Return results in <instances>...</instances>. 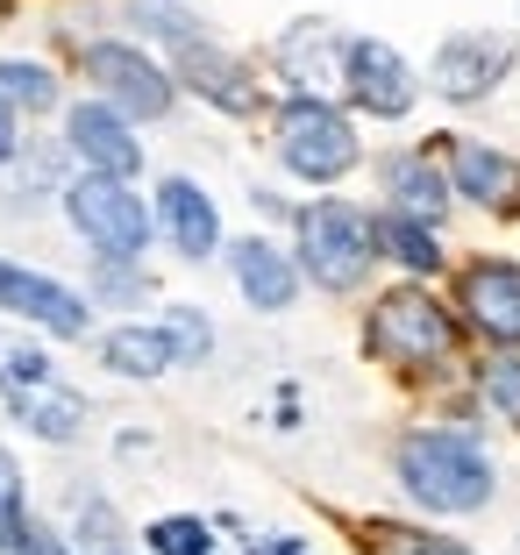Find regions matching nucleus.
<instances>
[{
    "label": "nucleus",
    "mask_w": 520,
    "mask_h": 555,
    "mask_svg": "<svg viewBox=\"0 0 520 555\" xmlns=\"http://www.w3.org/2000/svg\"><path fill=\"white\" fill-rule=\"evenodd\" d=\"M392 470H399V491H407L421 513H485L492 491H499V470H492L485 441L464 435V427H407L399 449H392Z\"/></svg>",
    "instance_id": "obj_1"
},
{
    "label": "nucleus",
    "mask_w": 520,
    "mask_h": 555,
    "mask_svg": "<svg viewBox=\"0 0 520 555\" xmlns=\"http://www.w3.org/2000/svg\"><path fill=\"white\" fill-rule=\"evenodd\" d=\"M364 349L392 371H442L456 357V313L428 285H392L364 313Z\"/></svg>",
    "instance_id": "obj_2"
},
{
    "label": "nucleus",
    "mask_w": 520,
    "mask_h": 555,
    "mask_svg": "<svg viewBox=\"0 0 520 555\" xmlns=\"http://www.w3.org/2000/svg\"><path fill=\"white\" fill-rule=\"evenodd\" d=\"M293 243H300V278H314L321 293H357L378 263L371 243V214L357 199H307L293 214Z\"/></svg>",
    "instance_id": "obj_3"
},
{
    "label": "nucleus",
    "mask_w": 520,
    "mask_h": 555,
    "mask_svg": "<svg viewBox=\"0 0 520 555\" xmlns=\"http://www.w3.org/2000/svg\"><path fill=\"white\" fill-rule=\"evenodd\" d=\"M271 150H278V164H286L293 179H307V185H335V179H350V171L364 164L357 121L342 115L335 100H314V93H293L286 107H278Z\"/></svg>",
    "instance_id": "obj_4"
},
{
    "label": "nucleus",
    "mask_w": 520,
    "mask_h": 555,
    "mask_svg": "<svg viewBox=\"0 0 520 555\" xmlns=\"http://www.w3.org/2000/svg\"><path fill=\"white\" fill-rule=\"evenodd\" d=\"M58 207H65V221L79 229V243L93 249L100 263H143V249H150V207H143L136 185L79 171V179L58 185Z\"/></svg>",
    "instance_id": "obj_5"
},
{
    "label": "nucleus",
    "mask_w": 520,
    "mask_h": 555,
    "mask_svg": "<svg viewBox=\"0 0 520 555\" xmlns=\"http://www.w3.org/2000/svg\"><path fill=\"white\" fill-rule=\"evenodd\" d=\"M79 72H86V86H93V100H107L122 121H164V115H172V100H179L172 72H164L143 43H122V36L86 43Z\"/></svg>",
    "instance_id": "obj_6"
},
{
    "label": "nucleus",
    "mask_w": 520,
    "mask_h": 555,
    "mask_svg": "<svg viewBox=\"0 0 520 555\" xmlns=\"http://www.w3.org/2000/svg\"><path fill=\"white\" fill-rule=\"evenodd\" d=\"M335 86L350 93V107L371 115V121H399V115H414V100H421L414 65L385 43V36H350V43H342V79Z\"/></svg>",
    "instance_id": "obj_7"
},
{
    "label": "nucleus",
    "mask_w": 520,
    "mask_h": 555,
    "mask_svg": "<svg viewBox=\"0 0 520 555\" xmlns=\"http://www.w3.org/2000/svg\"><path fill=\"white\" fill-rule=\"evenodd\" d=\"M0 313L43 327V335H58V343H86V335H93V299L72 293L65 278L15 263V257H0Z\"/></svg>",
    "instance_id": "obj_8"
},
{
    "label": "nucleus",
    "mask_w": 520,
    "mask_h": 555,
    "mask_svg": "<svg viewBox=\"0 0 520 555\" xmlns=\"http://www.w3.org/2000/svg\"><path fill=\"white\" fill-rule=\"evenodd\" d=\"M464 327H478L492 349H520V263L513 257H471L456 271Z\"/></svg>",
    "instance_id": "obj_9"
},
{
    "label": "nucleus",
    "mask_w": 520,
    "mask_h": 555,
    "mask_svg": "<svg viewBox=\"0 0 520 555\" xmlns=\"http://www.w3.org/2000/svg\"><path fill=\"white\" fill-rule=\"evenodd\" d=\"M506 72H513V36L456 29V36H442L435 65H428V86H435L442 100H456V107H471V100H485Z\"/></svg>",
    "instance_id": "obj_10"
},
{
    "label": "nucleus",
    "mask_w": 520,
    "mask_h": 555,
    "mask_svg": "<svg viewBox=\"0 0 520 555\" xmlns=\"http://www.w3.org/2000/svg\"><path fill=\"white\" fill-rule=\"evenodd\" d=\"M65 150L93 171V179H122L129 185L143 171V135L136 121H122L107 100H72L65 107Z\"/></svg>",
    "instance_id": "obj_11"
},
{
    "label": "nucleus",
    "mask_w": 520,
    "mask_h": 555,
    "mask_svg": "<svg viewBox=\"0 0 520 555\" xmlns=\"http://www.w3.org/2000/svg\"><path fill=\"white\" fill-rule=\"evenodd\" d=\"M172 86L200 93L207 107H221V115H236V121H250V115L264 107V86H257V72H250L243 57H236V50H221L214 36L172 57Z\"/></svg>",
    "instance_id": "obj_12"
},
{
    "label": "nucleus",
    "mask_w": 520,
    "mask_h": 555,
    "mask_svg": "<svg viewBox=\"0 0 520 555\" xmlns=\"http://www.w3.org/2000/svg\"><path fill=\"white\" fill-rule=\"evenodd\" d=\"M150 235H164L186 263H207L214 249H221V207H214L207 185L164 179L157 185V207H150Z\"/></svg>",
    "instance_id": "obj_13"
},
{
    "label": "nucleus",
    "mask_w": 520,
    "mask_h": 555,
    "mask_svg": "<svg viewBox=\"0 0 520 555\" xmlns=\"http://www.w3.org/2000/svg\"><path fill=\"white\" fill-rule=\"evenodd\" d=\"M228 278H236V293H243V307L257 313H293L300 307V263L293 249H278L271 235H243V243L228 249Z\"/></svg>",
    "instance_id": "obj_14"
},
{
    "label": "nucleus",
    "mask_w": 520,
    "mask_h": 555,
    "mask_svg": "<svg viewBox=\"0 0 520 555\" xmlns=\"http://www.w3.org/2000/svg\"><path fill=\"white\" fill-rule=\"evenodd\" d=\"M449 193L471 199V207H492V214H520V164L506 150L478 143V135H449Z\"/></svg>",
    "instance_id": "obj_15"
},
{
    "label": "nucleus",
    "mask_w": 520,
    "mask_h": 555,
    "mask_svg": "<svg viewBox=\"0 0 520 555\" xmlns=\"http://www.w3.org/2000/svg\"><path fill=\"white\" fill-rule=\"evenodd\" d=\"M378 171H385V199H392L385 214H399V221H421V229H442V221H449V207H456L449 171H442L428 150H392Z\"/></svg>",
    "instance_id": "obj_16"
},
{
    "label": "nucleus",
    "mask_w": 520,
    "mask_h": 555,
    "mask_svg": "<svg viewBox=\"0 0 520 555\" xmlns=\"http://www.w3.org/2000/svg\"><path fill=\"white\" fill-rule=\"evenodd\" d=\"M342 43L350 36L342 29H328V22H293V29L278 36V72L293 79V93H314L321 100V86H335L342 79Z\"/></svg>",
    "instance_id": "obj_17"
},
{
    "label": "nucleus",
    "mask_w": 520,
    "mask_h": 555,
    "mask_svg": "<svg viewBox=\"0 0 520 555\" xmlns=\"http://www.w3.org/2000/svg\"><path fill=\"white\" fill-rule=\"evenodd\" d=\"M8 399V413H15L22 427H29L36 441H79L86 435V399L79 392H65V385H36V392H0Z\"/></svg>",
    "instance_id": "obj_18"
},
{
    "label": "nucleus",
    "mask_w": 520,
    "mask_h": 555,
    "mask_svg": "<svg viewBox=\"0 0 520 555\" xmlns=\"http://www.w3.org/2000/svg\"><path fill=\"white\" fill-rule=\"evenodd\" d=\"M100 363H107L114 377H136V385H150V377L172 371V343H164L157 321H122L100 335Z\"/></svg>",
    "instance_id": "obj_19"
},
{
    "label": "nucleus",
    "mask_w": 520,
    "mask_h": 555,
    "mask_svg": "<svg viewBox=\"0 0 520 555\" xmlns=\"http://www.w3.org/2000/svg\"><path fill=\"white\" fill-rule=\"evenodd\" d=\"M371 243H378V257H392L399 271H414V278H435L442 271V243H435V229H421V221L371 214Z\"/></svg>",
    "instance_id": "obj_20"
},
{
    "label": "nucleus",
    "mask_w": 520,
    "mask_h": 555,
    "mask_svg": "<svg viewBox=\"0 0 520 555\" xmlns=\"http://www.w3.org/2000/svg\"><path fill=\"white\" fill-rule=\"evenodd\" d=\"M122 15L136 22V36H150V43H164L172 57L179 50H193V43H207V22L186 8V0H129Z\"/></svg>",
    "instance_id": "obj_21"
},
{
    "label": "nucleus",
    "mask_w": 520,
    "mask_h": 555,
    "mask_svg": "<svg viewBox=\"0 0 520 555\" xmlns=\"http://www.w3.org/2000/svg\"><path fill=\"white\" fill-rule=\"evenodd\" d=\"M0 100H8L15 115H50V107L65 100V86H58L50 65H36V57H0Z\"/></svg>",
    "instance_id": "obj_22"
},
{
    "label": "nucleus",
    "mask_w": 520,
    "mask_h": 555,
    "mask_svg": "<svg viewBox=\"0 0 520 555\" xmlns=\"http://www.w3.org/2000/svg\"><path fill=\"white\" fill-rule=\"evenodd\" d=\"M478 399L520 435V349H499V357L478 363Z\"/></svg>",
    "instance_id": "obj_23"
},
{
    "label": "nucleus",
    "mask_w": 520,
    "mask_h": 555,
    "mask_svg": "<svg viewBox=\"0 0 520 555\" xmlns=\"http://www.w3.org/2000/svg\"><path fill=\"white\" fill-rule=\"evenodd\" d=\"M143 548L150 555H214V527L200 513H164V520L143 527Z\"/></svg>",
    "instance_id": "obj_24"
},
{
    "label": "nucleus",
    "mask_w": 520,
    "mask_h": 555,
    "mask_svg": "<svg viewBox=\"0 0 520 555\" xmlns=\"http://www.w3.org/2000/svg\"><path fill=\"white\" fill-rule=\"evenodd\" d=\"M364 555H471L464 541H449V534H428V527H392V520H378V527H364Z\"/></svg>",
    "instance_id": "obj_25"
},
{
    "label": "nucleus",
    "mask_w": 520,
    "mask_h": 555,
    "mask_svg": "<svg viewBox=\"0 0 520 555\" xmlns=\"http://www.w3.org/2000/svg\"><path fill=\"white\" fill-rule=\"evenodd\" d=\"M157 327H164V343H172V363H207L214 357V321L200 307H186V299H179V307H164Z\"/></svg>",
    "instance_id": "obj_26"
},
{
    "label": "nucleus",
    "mask_w": 520,
    "mask_h": 555,
    "mask_svg": "<svg viewBox=\"0 0 520 555\" xmlns=\"http://www.w3.org/2000/svg\"><path fill=\"white\" fill-rule=\"evenodd\" d=\"M36 385H58V363L36 343H0V392H36Z\"/></svg>",
    "instance_id": "obj_27"
},
{
    "label": "nucleus",
    "mask_w": 520,
    "mask_h": 555,
    "mask_svg": "<svg viewBox=\"0 0 520 555\" xmlns=\"http://www.w3.org/2000/svg\"><path fill=\"white\" fill-rule=\"evenodd\" d=\"M22 527H29V506H22V470H15V456L0 449V548H15Z\"/></svg>",
    "instance_id": "obj_28"
},
{
    "label": "nucleus",
    "mask_w": 520,
    "mask_h": 555,
    "mask_svg": "<svg viewBox=\"0 0 520 555\" xmlns=\"http://www.w3.org/2000/svg\"><path fill=\"white\" fill-rule=\"evenodd\" d=\"M93 293L100 299H143L150 278H143V263H100V271H93Z\"/></svg>",
    "instance_id": "obj_29"
},
{
    "label": "nucleus",
    "mask_w": 520,
    "mask_h": 555,
    "mask_svg": "<svg viewBox=\"0 0 520 555\" xmlns=\"http://www.w3.org/2000/svg\"><path fill=\"white\" fill-rule=\"evenodd\" d=\"M114 534H122V520H114L107 499H79V541H93V548L114 555Z\"/></svg>",
    "instance_id": "obj_30"
},
{
    "label": "nucleus",
    "mask_w": 520,
    "mask_h": 555,
    "mask_svg": "<svg viewBox=\"0 0 520 555\" xmlns=\"http://www.w3.org/2000/svg\"><path fill=\"white\" fill-rule=\"evenodd\" d=\"M8 555H72V541L65 534H50V527H22V534H15V548H8Z\"/></svg>",
    "instance_id": "obj_31"
},
{
    "label": "nucleus",
    "mask_w": 520,
    "mask_h": 555,
    "mask_svg": "<svg viewBox=\"0 0 520 555\" xmlns=\"http://www.w3.org/2000/svg\"><path fill=\"white\" fill-rule=\"evenodd\" d=\"M22 157V129H15V107L0 100V164H15Z\"/></svg>",
    "instance_id": "obj_32"
},
{
    "label": "nucleus",
    "mask_w": 520,
    "mask_h": 555,
    "mask_svg": "<svg viewBox=\"0 0 520 555\" xmlns=\"http://www.w3.org/2000/svg\"><path fill=\"white\" fill-rule=\"evenodd\" d=\"M250 555H314L300 534H264V541H250Z\"/></svg>",
    "instance_id": "obj_33"
},
{
    "label": "nucleus",
    "mask_w": 520,
    "mask_h": 555,
    "mask_svg": "<svg viewBox=\"0 0 520 555\" xmlns=\"http://www.w3.org/2000/svg\"><path fill=\"white\" fill-rule=\"evenodd\" d=\"M0 22H8V0H0Z\"/></svg>",
    "instance_id": "obj_34"
},
{
    "label": "nucleus",
    "mask_w": 520,
    "mask_h": 555,
    "mask_svg": "<svg viewBox=\"0 0 520 555\" xmlns=\"http://www.w3.org/2000/svg\"><path fill=\"white\" fill-rule=\"evenodd\" d=\"M114 555H122V548H114Z\"/></svg>",
    "instance_id": "obj_35"
}]
</instances>
